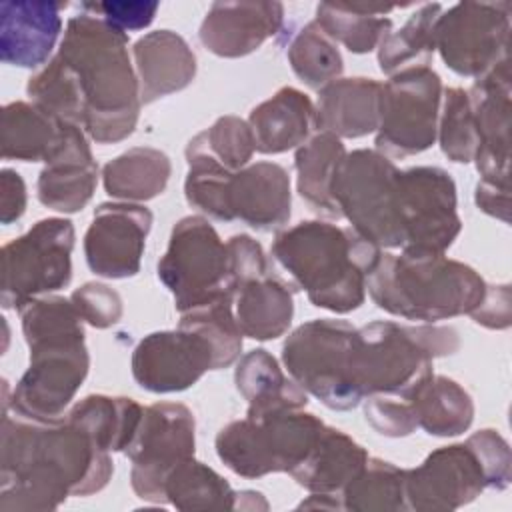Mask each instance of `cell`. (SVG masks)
<instances>
[{
    "mask_svg": "<svg viewBox=\"0 0 512 512\" xmlns=\"http://www.w3.org/2000/svg\"><path fill=\"white\" fill-rule=\"evenodd\" d=\"M234 298L226 296L180 314L178 328L200 334L212 350V370L232 366L242 352V330L232 312Z\"/></svg>",
    "mask_w": 512,
    "mask_h": 512,
    "instance_id": "40",
    "label": "cell"
},
{
    "mask_svg": "<svg viewBox=\"0 0 512 512\" xmlns=\"http://www.w3.org/2000/svg\"><path fill=\"white\" fill-rule=\"evenodd\" d=\"M442 78L430 66L404 68L382 84L374 144L386 158H408L436 142Z\"/></svg>",
    "mask_w": 512,
    "mask_h": 512,
    "instance_id": "12",
    "label": "cell"
},
{
    "mask_svg": "<svg viewBox=\"0 0 512 512\" xmlns=\"http://www.w3.org/2000/svg\"><path fill=\"white\" fill-rule=\"evenodd\" d=\"M484 490L486 474L468 442L436 448L404 480L408 510L418 512L456 510Z\"/></svg>",
    "mask_w": 512,
    "mask_h": 512,
    "instance_id": "16",
    "label": "cell"
},
{
    "mask_svg": "<svg viewBox=\"0 0 512 512\" xmlns=\"http://www.w3.org/2000/svg\"><path fill=\"white\" fill-rule=\"evenodd\" d=\"M466 442L472 446L484 468L486 488L504 490L512 478V456L504 436L494 428H482L468 436Z\"/></svg>",
    "mask_w": 512,
    "mask_h": 512,
    "instance_id": "45",
    "label": "cell"
},
{
    "mask_svg": "<svg viewBox=\"0 0 512 512\" xmlns=\"http://www.w3.org/2000/svg\"><path fill=\"white\" fill-rule=\"evenodd\" d=\"M372 302L398 318L438 322L470 314L486 294L484 278L444 254L384 252L366 280Z\"/></svg>",
    "mask_w": 512,
    "mask_h": 512,
    "instance_id": "5",
    "label": "cell"
},
{
    "mask_svg": "<svg viewBox=\"0 0 512 512\" xmlns=\"http://www.w3.org/2000/svg\"><path fill=\"white\" fill-rule=\"evenodd\" d=\"M286 56L294 74L314 90L340 78L344 70V60L336 42H332L314 20L292 38Z\"/></svg>",
    "mask_w": 512,
    "mask_h": 512,
    "instance_id": "41",
    "label": "cell"
},
{
    "mask_svg": "<svg viewBox=\"0 0 512 512\" xmlns=\"http://www.w3.org/2000/svg\"><path fill=\"white\" fill-rule=\"evenodd\" d=\"M396 164L378 150L358 148L340 162L332 196L342 218L378 248H402L404 236L396 210Z\"/></svg>",
    "mask_w": 512,
    "mask_h": 512,
    "instance_id": "10",
    "label": "cell"
},
{
    "mask_svg": "<svg viewBox=\"0 0 512 512\" xmlns=\"http://www.w3.org/2000/svg\"><path fill=\"white\" fill-rule=\"evenodd\" d=\"M326 424L312 412L284 410L262 418L232 420L216 434L218 458L234 474L262 478L292 472L314 448Z\"/></svg>",
    "mask_w": 512,
    "mask_h": 512,
    "instance_id": "8",
    "label": "cell"
},
{
    "mask_svg": "<svg viewBox=\"0 0 512 512\" xmlns=\"http://www.w3.org/2000/svg\"><path fill=\"white\" fill-rule=\"evenodd\" d=\"M394 6L364 4H318L314 22L332 40L344 44L354 54H368L392 30V20L384 14Z\"/></svg>",
    "mask_w": 512,
    "mask_h": 512,
    "instance_id": "35",
    "label": "cell"
},
{
    "mask_svg": "<svg viewBox=\"0 0 512 512\" xmlns=\"http://www.w3.org/2000/svg\"><path fill=\"white\" fill-rule=\"evenodd\" d=\"M196 422L180 402H156L144 408L136 434L124 454L132 462L130 484L138 498L164 504L168 472L194 456Z\"/></svg>",
    "mask_w": 512,
    "mask_h": 512,
    "instance_id": "13",
    "label": "cell"
},
{
    "mask_svg": "<svg viewBox=\"0 0 512 512\" xmlns=\"http://www.w3.org/2000/svg\"><path fill=\"white\" fill-rule=\"evenodd\" d=\"M248 126L260 154H282L300 148L316 130L320 132L314 102L294 86L276 90L268 100L252 108Z\"/></svg>",
    "mask_w": 512,
    "mask_h": 512,
    "instance_id": "25",
    "label": "cell"
},
{
    "mask_svg": "<svg viewBox=\"0 0 512 512\" xmlns=\"http://www.w3.org/2000/svg\"><path fill=\"white\" fill-rule=\"evenodd\" d=\"M266 510L268 508V502L264 500V496L260 492H254V490H242V492H236V504H234V510Z\"/></svg>",
    "mask_w": 512,
    "mask_h": 512,
    "instance_id": "52",
    "label": "cell"
},
{
    "mask_svg": "<svg viewBox=\"0 0 512 512\" xmlns=\"http://www.w3.org/2000/svg\"><path fill=\"white\" fill-rule=\"evenodd\" d=\"M436 138L448 160L456 164H468L474 160L478 136L468 90L458 86L444 88Z\"/></svg>",
    "mask_w": 512,
    "mask_h": 512,
    "instance_id": "42",
    "label": "cell"
},
{
    "mask_svg": "<svg viewBox=\"0 0 512 512\" xmlns=\"http://www.w3.org/2000/svg\"><path fill=\"white\" fill-rule=\"evenodd\" d=\"M270 254L314 306L348 314L364 304L382 248L350 226L302 220L276 232Z\"/></svg>",
    "mask_w": 512,
    "mask_h": 512,
    "instance_id": "4",
    "label": "cell"
},
{
    "mask_svg": "<svg viewBox=\"0 0 512 512\" xmlns=\"http://www.w3.org/2000/svg\"><path fill=\"white\" fill-rule=\"evenodd\" d=\"M192 140L230 172H238L248 166L256 152L252 130L248 122L238 116H220L210 128L198 132Z\"/></svg>",
    "mask_w": 512,
    "mask_h": 512,
    "instance_id": "43",
    "label": "cell"
},
{
    "mask_svg": "<svg viewBox=\"0 0 512 512\" xmlns=\"http://www.w3.org/2000/svg\"><path fill=\"white\" fill-rule=\"evenodd\" d=\"M30 364L2 408L32 420H58L88 376L84 320L70 298L46 294L18 308Z\"/></svg>",
    "mask_w": 512,
    "mask_h": 512,
    "instance_id": "3",
    "label": "cell"
},
{
    "mask_svg": "<svg viewBox=\"0 0 512 512\" xmlns=\"http://www.w3.org/2000/svg\"><path fill=\"white\" fill-rule=\"evenodd\" d=\"M66 122L34 102H10L2 108L0 146L4 160L48 162L64 140Z\"/></svg>",
    "mask_w": 512,
    "mask_h": 512,
    "instance_id": "29",
    "label": "cell"
},
{
    "mask_svg": "<svg viewBox=\"0 0 512 512\" xmlns=\"http://www.w3.org/2000/svg\"><path fill=\"white\" fill-rule=\"evenodd\" d=\"M460 348L452 326H406L376 320L356 334V384L362 398L384 394L410 398L428 380L434 358L454 354Z\"/></svg>",
    "mask_w": 512,
    "mask_h": 512,
    "instance_id": "6",
    "label": "cell"
},
{
    "mask_svg": "<svg viewBox=\"0 0 512 512\" xmlns=\"http://www.w3.org/2000/svg\"><path fill=\"white\" fill-rule=\"evenodd\" d=\"M284 26L280 2H214L206 12L198 38L220 58H242L256 52Z\"/></svg>",
    "mask_w": 512,
    "mask_h": 512,
    "instance_id": "20",
    "label": "cell"
},
{
    "mask_svg": "<svg viewBox=\"0 0 512 512\" xmlns=\"http://www.w3.org/2000/svg\"><path fill=\"white\" fill-rule=\"evenodd\" d=\"M456 184L438 166H414L396 174V210L404 236L400 250L444 254L462 230Z\"/></svg>",
    "mask_w": 512,
    "mask_h": 512,
    "instance_id": "14",
    "label": "cell"
},
{
    "mask_svg": "<svg viewBox=\"0 0 512 512\" xmlns=\"http://www.w3.org/2000/svg\"><path fill=\"white\" fill-rule=\"evenodd\" d=\"M172 174L170 158L150 146H134L102 168L104 190L124 202H146L162 194Z\"/></svg>",
    "mask_w": 512,
    "mask_h": 512,
    "instance_id": "32",
    "label": "cell"
},
{
    "mask_svg": "<svg viewBox=\"0 0 512 512\" xmlns=\"http://www.w3.org/2000/svg\"><path fill=\"white\" fill-rule=\"evenodd\" d=\"M510 94V56L474 78L468 90L478 136L476 170L480 180L492 184H510Z\"/></svg>",
    "mask_w": 512,
    "mask_h": 512,
    "instance_id": "19",
    "label": "cell"
},
{
    "mask_svg": "<svg viewBox=\"0 0 512 512\" xmlns=\"http://www.w3.org/2000/svg\"><path fill=\"white\" fill-rule=\"evenodd\" d=\"M368 458L370 454L362 444L342 430L326 426L314 448L290 476L308 492L340 496L364 470Z\"/></svg>",
    "mask_w": 512,
    "mask_h": 512,
    "instance_id": "27",
    "label": "cell"
},
{
    "mask_svg": "<svg viewBox=\"0 0 512 512\" xmlns=\"http://www.w3.org/2000/svg\"><path fill=\"white\" fill-rule=\"evenodd\" d=\"M26 184L12 168L0 172V222L4 226L16 222L26 210Z\"/></svg>",
    "mask_w": 512,
    "mask_h": 512,
    "instance_id": "50",
    "label": "cell"
},
{
    "mask_svg": "<svg viewBox=\"0 0 512 512\" xmlns=\"http://www.w3.org/2000/svg\"><path fill=\"white\" fill-rule=\"evenodd\" d=\"M144 408L128 396L90 394L78 400L66 418L84 428L104 450L124 452L132 442Z\"/></svg>",
    "mask_w": 512,
    "mask_h": 512,
    "instance_id": "34",
    "label": "cell"
},
{
    "mask_svg": "<svg viewBox=\"0 0 512 512\" xmlns=\"http://www.w3.org/2000/svg\"><path fill=\"white\" fill-rule=\"evenodd\" d=\"M184 156L188 162V174L184 180L186 202L218 222H232L234 216L230 212L228 192L234 172L222 166L194 140L186 144Z\"/></svg>",
    "mask_w": 512,
    "mask_h": 512,
    "instance_id": "38",
    "label": "cell"
},
{
    "mask_svg": "<svg viewBox=\"0 0 512 512\" xmlns=\"http://www.w3.org/2000/svg\"><path fill=\"white\" fill-rule=\"evenodd\" d=\"M234 300L236 320L244 336L264 342L288 332L294 316L292 290L272 272L244 282Z\"/></svg>",
    "mask_w": 512,
    "mask_h": 512,
    "instance_id": "30",
    "label": "cell"
},
{
    "mask_svg": "<svg viewBox=\"0 0 512 512\" xmlns=\"http://www.w3.org/2000/svg\"><path fill=\"white\" fill-rule=\"evenodd\" d=\"M366 422L382 436L402 438L410 436L418 424L412 406L406 398L374 394L364 400Z\"/></svg>",
    "mask_w": 512,
    "mask_h": 512,
    "instance_id": "46",
    "label": "cell"
},
{
    "mask_svg": "<svg viewBox=\"0 0 512 512\" xmlns=\"http://www.w3.org/2000/svg\"><path fill=\"white\" fill-rule=\"evenodd\" d=\"M416 424L432 436H458L472 426L474 402L468 390L448 376H430L408 398Z\"/></svg>",
    "mask_w": 512,
    "mask_h": 512,
    "instance_id": "33",
    "label": "cell"
},
{
    "mask_svg": "<svg viewBox=\"0 0 512 512\" xmlns=\"http://www.w3.org/2000/svg\"><path fill=\"white\" fill-rule=\"evenodd\" d=\"M74 224L68 218L38 220L28 232L2 246V308L56 292L72 280Z\"/></svg>",
    "mask_w": 512,
    "mask_h": 512,
    "instance_id": "11",
    "label": "cell"
},
{
    "mask_svg": "<svg viewBox=\"0 0 512 512\" xmlns=\"http://www.w3.org/2000/svg\"><path fill=\"white\" fill-rule=\"evenodd\" d=\"M356 334L348 320L316 318L292 330L282 344L290 378L330 410L346 412L364 400L354 372Z\"/></svg>",
    "mask_w": 512,
    "mask_h": 512,
    "instance_id": "7",
    "label": "cell"
},
{
    "mask_svg": "<svg viewBox=\"0 0 512 512\" xmlns=\"http://www.w3.org/2000/svg\"><path fill=\"white\" fill-rule=\"evenodd\" d=\"M156 272L180 314L226 296L236 298L228 246L204 216H184L174 224Z\"/></svg>",
    "mask_w": 512,
    "mask_h": 512,
    "instance_id": "9",
    "label": "cell"
},
{
    "mask_svg": "<svg viewBox=\"0 0 512 512\" xmlns=\"http://www.w3.org/2000/svg\"><path fill=\"white\" fill-rule=\"evenodd\" d=\"M472 320L490 330H504L512 322L510 312V286L508 284H486L482 302L470 312Z\"/></svg>",
    "mask_w": 512,
    "mask_h": 512,
    "instance_id": "49",
    "label": "cell"
},
{
    "mask_svg": "<svg viewBox=\"0 0 512 512\" xmlns=\"http://www.w3.org/2000/svg\"><path fill=\"white\" fill-rule=\"evenodd\" d=\"M150 208L136 202H102L84 234L88 268L102 278L122 280L140 272L146 238L152 228Z\"/></svg>",
    "mask_w": 512,
    "mask_h": 512,
    "instance_id": "17",
    "label": "cell"
},
{
    "mask_svg": "<svg viewBox=\"0 0 512 512\" xmlns=\"http://www.w3.org/2000/svg\"><path fill=\"white\" fill-rule=\"evenodd\" d=\"M228 198L234 220L258 232L280 230L290 220V176L276 162H256L234 172Z\"/></svg>",
    "mask_w": 512,
    "mask_h": 512,
    "instance_id": "23",
    "label": "cell"
},
{
    "mask_svg": "<svg viewBox=\"0 0 512 512\" xmlns=\"http://www.w3.org/2000/svg\"><path fill=\"white\" fill-rule=\"evenodd\" d=\"M98 184V164L92 156L86 132L66 122L64 140L46 162L36 182L40 204L62 214L80 212L94 196Z\"/></svg>",
    "mask_w": 512,
    "mask_h": 512,
    "instance_id": "22",
    "label": "cell"
},
{
    "mask_svg": "<svg viewBox=\"0 0 512 512\" xmlns=\"http://www.w3.org/2000/svg\"><path fill=\"white\" fill-rule=\"evenodd\" d=\"M80 104V128L98 144L126 140L140 116V84L128 34L80 12L66 22L58 54Z\"/></svg>",
    "mask_w": 512,
    "mask_h": 512,
    "instance_id": "2",
    "label": "cell"
},
{
    "mask_svg": "<svg viewBox=\"0 0 512 512\" xmlns=\"http://www.w3.org/2000/svg\"><path fill=\"white\" fill-rule=\"evenodd\" d=\"M442 4H420L398 30H390L378 44V66L392 76L404 68L428 66L436 50L434 28Z\"/></svg>",
    "mask_w": 512,
    "mask_h": 512,
    "instance_id": "36",
    "label": "cell"
},
{
    "mask_svg": "<svg viewBox=\"0 0 512 512\" xmlns=\"http://www.w3.org/2000/svg\"><path fill=\"white\" fill-rule=\"evenodd\" d=\"M474 200L484 214L494 216L504 224L510 222V184H492L480 180L476 184Z\"/></svg>",
    "mask_w": 512,
    "mask_h": 512,
    "instance_id": "51",
    "label": "cell"
},
{
    "mask_svg": "<svg viewBox=\"0 0 512 512\" xmlns=\"http://www.w3.org/2000/svg\"><path fill=\"white\" fill-rule=\"evenodd\" d=\"M404 480V468L370 456L364 470L342 490V506L354 512L408 510Z\"/></svg>",
    "mask_w": 512,
    "mask_h": 512,
    "instance_id": "39",
    "label": "cell"
},
{
    "mask_svg": "<svg viewBox=\"0 0 512 512\" xmlns=\"http://www.w3.org/2000/svg\"><path fill=\"white\" fill-rule=\"evenodd\" d=\"M344 156L346 148L342 140L324 130L304 142L294 156L296 190L300 198L314 212L336 220L342 218V214L332 196V184Z\"/></svg>",
    "mask_w": 512,
    "mask_h": 512,
    "instance_id": "31",
    "label": "cell"
},
{
    "mask_svg": "<svg viewBox=\"0 0 512 512\" xmlns=\"http://www.w3.org/2000/svg\"><path fill=\"white\" fill-rule=\"evenodd\" d=\"M80 318L94 328H110L120 322L124 314L122 296L102 282H86L70 294Z\"/></svg>",
    "mask_w": 512,
    "mask_h": 512,
    "instance_id": "44",
    "label": "cell"
},
{
    "mask_svg": "<svg viewBox=\"0 0 512 512\" xmlns=\"http://www.w3.org/2000/svg\"><path fill=\"white\" fill-rule=\"evenodd\" d=\"M234 384L248 402V418L300 410L308 404V394L282 372L278 360L264 348L250 350L238 360Z\"/></svg>",
    "mask_w": 512,
    "mask_h": 512,
    "instance_id": "28",
    "label": "cell"
},
{
    "mask_svg": "<svg viewBox=\"0 0 512 512\" xmlns=\"http://www.w3.org/2000/svg\"><path fill=\"white\" fill-rule=\"evenodd\" d=\"M66 2L6 0L0 4V58L18 68H38L50 62V54L62 32Z\"/></svg>",
    "mask_w": 512,
    "mask_h": 512,
    "instance_id": "21",
    "label": "cell"
},
{
    "mask_svg": "<svg viewBox=\"0 0 512 512\" xmlns=\"http://www.w3.org/2000/svg\"><path fill=\"white\" fill-rule=\"evenodd\" d=\"M160 8V2H148V0H106V2H82L80 12L98 16L106 20L110 26L122 30V32H134L148 28L156 12Z\"/></svg>",
    "mask_w": 512,
    "mask_h": 512,
    "instance_id": "47",
    "label": "cell"
},
{
    "mask_svg": "<svg viewBox=\"0 0 512 512\" xmlns=\"http://www.w3.org/2000/svg\"><path fill=\"white\" fill-rule=\"evenodd\" d=\"M226 246L230 254V272L236 292L244 282L272 272L260 242H256L252 236L236 234L226 242Z\"/></svg>",
    "mask_w": 512,
    "mask_h": 512,
    "instance_id": "48",
    "label": "cell"
},
{
    "mask_svg": "<svg viewBox=\"0 0 512 512\" xmlns=\"http://www.w3.org/2000/svg\"><path fill=\"white\" fill-rule=\"evenodd\" d=\"M164 504L178 510H234L236 492L216 470L192 456L168 472Z\"/></svg>",
    "mask_w": 512,
    "mask_h": 512,
    "instance_id": "37",
    "label": "cell"
},
{
    "mask_svg": "<svg viewBox=\"0 0 512 512\" xmlns=\"http://www.w3.org/2000/svg\"><path fill=\"white\" fill-rule=\"evenodd\" d=\"M382 82L354 76L336 78L318 90V126L342 138H362L378 130Z\"/></svg>",
    "mask_w": 512,
    "mask_h": 512,
    "instance_id": "26",
    "label": "cell"
},
{
    "mask_svg": "<svg viewBox=\"0 0 512 512\" xmlns=\"http://www.w3.org/2000/svg\"><path fill=\"white\" fill-rule=\"evenodd\" d=\"M512 2H458L438 16L434 44L458 76L478 78L510 56Z\"/></svg>",
    "mask_w": 512,
    "mask_h": 512,
    "instance_id": "15",
    "label": "cell"
},
{
    "mask_svg": "<svg viewBox=\"0 0 512 512\" xmlns=\"http://www.w3.org/2000/svg\"><path fill=\"white\" fill-rule=\"evenodd\" d=\"M136 384L154 394L182 392L212 370L210 344L190 330H162L144 336L132 352Z\"/></svg>",
    "mask_w": 512,
    "mask_h": 512,
    "instance_id": "18",
    "label": "cell"
},
{
    "mask_svg": "<svg viewBox=\"0 0 512 512\" xmlns=\"http://www.w3.org/2000/svg\"><path fill=\"white\" fill-rule=\"evenodd\" d=\"M142 104L188 88L196 76V56L188 42L172 30H154L132 46Z\"/></svg>",
    "mask_w": 512,
    "mask_h": 512,
    "instance_id": "24",
    "label": "cell"
},
{
    "mask_svg": "<svg viewBox=\"0 0 512 512\" xmlns=\"http://www.w3.org/2000/svg\"><path fill=\"white\" fill-rule=\"evenodd\" d=\"M110 452L66 418L32 420L2 410L0 510H56L68 496L106 488Z\"/></svg>",
    "mask_w": 512,
    "mask_h": 512,
    "instance_id": "1",
    "label": "cell"
}]
</instances>
